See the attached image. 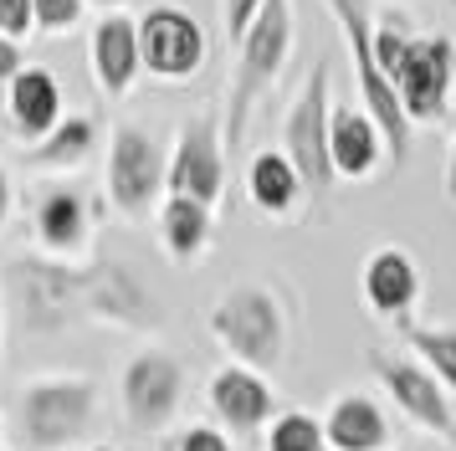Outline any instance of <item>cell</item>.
Instances as JSON below:
<instances>
[{
	"mask_svg": "<svg viewBox=\"0 0 456 451\" xmlns=\"http://www.w3.org/2000/svg\"><path fill=\"white\" fill-rule=\"evenodd\" d=\"M11 298H16V318L26 333H67L72 324L87 318H108V324H154V298L149 287L118 262H93V266H57L21 257L5 272Z\"/></svg>",
	"mask_w": 456,
	"mask_h": 451,
	"instance_id": "cell-1",
	"label": "cell"
},
{
	"mask_svg": "<svg viewBox=\"0 0 456 451\" xmlns=\"http://www.w3.org/2000/svg\"><path fill=\"white\" fill-rule=\"evenodd\" d=\"M288 41H292V5L288 0H262V11H256V20L247 26V37L236 41V82H231V113H226V144L231 149H241L251 102L262 98L267 82L282 72Z\"/></svg>",
	"mask_w": 456,
	"mask_h": 451,
	"instance_id": "cell-2",
	"label": "cell"
},
{
	"mask_svg": "<svg viewBox=\"0 0 456 451\" xmlns=\"http://www.w3.org/2000/svg\"><path fill=\"white\" fill-rule=\"evenodd\" d=\"M210 333L221 339L236 365L247 369H277L282 365V348H288V324H282V308L267 287H231L221 303L210 308Z\"/></svg>",
	"mask_w": 456,
	"mask_h": 451,
	"instance_id": "cell-3",
	"label": "cell"
},
{
	"mask_svg": "<svg viewBox=\"0 0 456 451\" xmlns=\"http://www.w3.org/2000/svg\"><path fill=\"white\" fill-rule=\"evenodd\" d=\"M329 5L338 16V26L349 31V57H354V72H359V87H364V108H370V119L379 123V134L390 144V160L405 164V154H411V123H405L400 93L390 87V78L374 62V26L364 16V0H329Z\"/></svg>",
	"mask_w": 456,
	"mask_h": 451,
	"instance_id": "cell-4",
	"label": "cell"
},
{
	"mask_svg": "<svg viewBox=\"0 0 456 451\" xmlns=\"http://www.w3.org/2000/svg\"><path fill=\"white\" fill-rule=\"evenodd\" d=\"M329 62L313 67L303 98L292 102L288 113V128H282V144H288V160L297 169V180L308 190L313 201H323L333 190V154H329Z\"/></svg>",
	"mask_w": 456,
	"mask_h": 451,
	"instance_id": "cell-5",
	"label": "cell"
},
{
	"mask_svg": "<svg viewBox=\"0 0 456 451\" xmlns=\"http://www.w3.org/2000/svg\"><path fill=\"white\" fill-rule=\"evenodd\" d=\"M98 410V390L87 380H42L21 395V426L26 441L42 451H62L72 447Z\"/></svg>",
	"mask_w": 456,
	"mask_h": 451,
	"instance_id": "cell-6",
	"label": "cell"
},
{
	"mask_svg": "<svg viewBox=\"0 0 456 451\" xmlns=\"http://www.w3.org/2000/svg\"><path fill=\"white\" fill-rule=\"evenodd\" d=\"M452 67L456 52L446 37H411L405 52H400V67L390 72L395 93L405 102V119L431 123L441 108H446V93H452Z\"/></svg>",
	"mask_w": 456,
	"mask_h": 451,
	"instance_id": "cell-7",
	"label": "cell"
},
{
	"mask_svg": "<svg viewBox=\"0 0 456 451\" xmlns=\"http://www.w3.org/2000/svg\"><path fill=\"white\" fill-rule=\"evenodd\" d=\"M185 400V369L165 348H144L124 365V410L139 430H165Z\"/></svg>",
	"mask_w": 456,
	"mask_h": 451,
	"instance_id": "cell-8",
	"label": "cell"
},
{
	"mask_svg": "<svg viewBox=\"0 0 456 451\" xmlns=\"http://www.w3.org/2000/svg\"><path fill=\"white\" fill-rule=\"evenodd\" d=\"M165 154H159V144L149 139L144 128H118L113 134V149H108V195L113 205L124 210V216H144L154 195H159V184H165Z\"/></svg>",
	"mask_w": 456,
	"mask_h": 451,
	"instance_id": "cell-9",
	"label": "cell"
},
{
	"mask_svg": "<svg viewBox=\"0 0 456 451\" xmlns=\"http://www.w3.org/2000/svg\"><path fill=\"white\" fill-rule=\"evenodd\" d=\"M370 369L379 374V385L390 390V400L405 415H411L415 426L426 430H441V436H452L456 430V415H452V400H446V385L436 380L426 365H411V359H395L385 348H374L370 354Z\"/></svg>",
	"mask_w": 456,
	"mask_h": 451,
	"instance_id": "cell-10",
	"label": "cell"
},
{
	"mask_svg": "<svg viewBox=\"0 0 456 451\" xmlns=\"http://www.w3.org/2000/svg\"><path fill=\"white\" fill-rule=\"evenodd\" d=\"M139 57L149 72L159 78H190L200 62H206V37H200V20L185 16L180 5H154L139 20Z\"/></svg>",
	"mask_w": 456,
	"mask_h": 451,
	"instance_id": "cell-11",
	"label": "cell"
},
{
	"mask_svg": "<svg viewBox=\"0 0 456 451\" xmlns=\"http://www.w3.org/2000/svg\"><path fill=\"white\" fill-rule=\"evenodd\" d=\"M169 195H190L200 205H216L221 184H226V164H221V139L210 123H190L180 134V149H175V164H169Z\"/></svg>",
	"mask_w": 456,
	"mask_h": 451,
	"instance_id": "cell-12",
	"label": "cell"
},
{
	"mask_svg": "<svg viewBox=\"0 0 456 451\" xmlns=\"http://www.w3.org/2000/svg\"><path fill=\"white\" fill-rule=\"evenodd\" d=\"M210 406H216V415H221L231 430H256L272 415V390L262 385L256 369L231 365V369L216 374V385H210Z\"/></svg>",
	"mask_w": 456,
	"mask_h": 451,
	"instance_id": "cell-13",
	"label": "cell"
},
{
	"mask_svg": "<svg viewBox=\"0 0 456 451\" xmlns=\"http://www.w3.org/2000/svg\"><path fill=\"white\" fill-rule=\"evenodd\" d=\"M323 436L333 451H379L390 441V421L370 395H338L323 415Z\"/></svg>",
	"mask_w": 456,
	"mask_h": 451,
	"instance_id": "cell-14",
	"label": "cell"
},
{
	"mask_svg": "<svg viewBox=\"0 0 456 451\" xmlns=\"http://www.w3.org/2000/svg\"><path fill=\"white\" fill-rule=\"evenodd\" d=\"M379 123L370 113H354V108H333L329 119V154H333V175L344 180H364L379 160Z\"/></svg>",
	"mask_w": 456,
	"mask_h": 451,
	"instance_id": "cell-15",
	"label": "cell"
},
{
	"mask_svg": "<svg viewBox=\"0 0 456 451\" xmlns=\"http://www.w3.org/2000/svg\"><path fill=\"white\" fill-rule=\"evenodd\" d=\"M415 292H420V277H415V262L405 251H374L370 266H364V298H370L374 313H385V318H405L415 303Z\"/></svg>",
	"mask_w": 456,
	"mask_h": 451,
	"instance_id": "cell-16",
	"label": "cell"
},
{
	"mask_svg": "<svg viewBox=\"0 0 456 451\" xmlns=\"http://www.w3.org/2000/svg\"><path fill=\"white\" fill-rule=\"evenodd\" d=\"M11 113H16V128L26 139H46L62 123V87H57V78L46 67L16 72L11 78Z\"/></svg>",
	"mask_w": 456,
	"mask_h": 451,
	"instance_id": "cell-17",
	"label": "cell"
},
{
	"mask_svg": "<svg viewBox=\"0 0 456 451\" xmlns=\"http://www.w3.org/2000/svg\"><path fill=\"white\" fill-rule=\"evenodd\" d=\"M93 62H98V82L108 93H128V82L139 72V26L124 16H108L98 26V41H93Z\"/></svg>",
	"mask_w": 456,
	"mask_h": 451,
	"instance_id": "cell-18",
	"label": "cell"
},
{
	"mask_svg": "<svg viewBox=\"0 0 456 451\" xmlns=\"http://www.w3.org/2000/svg\"><path fill=\"white\" fill-rule=\"evenodd\" d=\"M247 190L267 216H288L292 205H297V195H303V180H297L288 154H256L251 175H247Z\"/></svg>",
	"mask_w": 456,
	"mask_h": 451,
	"instance_id": "cell-19",
	"label": "cell"
},
{
	"mask_svg": "<svg viewBox=\"0 0 456 451\" xmlns=\"http://www.w3.org/2000/svg\"><path fill=\"white\" fill-rule=\"evenodd\" d=\"M159 231H165V246L185 262V257H195L210 236V205L190 201V195H169L165 210H159Z\"/></svg>",
	"mask_w": 456,
	"mask_h": 451,
	"instance_id": "cell-20",
	"label": "cell"
},
{
	"mask_svg": "<svg viewBox=\"0 0 456 451\" xmlns=\"http://www.w3.org/2000/svg\"><path fill=\"white\" fill-rule=\"evenodd\" d=\"M37 231H42V242L52 246V251H72L87 231L83 201H77L72 190H52L42 201V210H37Z\"/></svg>",
	"mask_w": 456,
	"mask_h": 451,
	"instance_id": "cell-21",
	"label": "cell"
},
{
	"mask_svg": "<svg viewBox=\"0 0 456 451\" xmlns=\"http://www.w3.org/2000/svg\"><path fill=\"white\" fill-rule=\"evenodd\" d=\"M400 339L420 354V365L431 369L446 390H456V328H431L415 324V318H400Z\"/></svg>",
	"mask_w": 456,
	"mask_h": 451,
	"instance_id": "cell-22",
	"label": "cell"
},
{
	"mask_svg": "<svg viewBox=\"0 0 456 451\" xmlns=\"http://www.w3.org/2000/svg\"><path fill=\"white\" fill-rule=\"evenodd\" d=\"M87 149H93V119H67V123H57V128L42 139L37 160H42V164H77Z\"/></svg>",
	"mask_w": 456,
	"mask_h": 451,
	"instance_id": "cell-23",
	"label": "cell"
},
{
	"mask_svg": "<svg viewBox=\"0 0 456 451\" xmlns=\"http://www.w3.org/2000/svg\"><path fill=\"white\" fill-rule=\"evenodd\" d=\"M267 451H329V436H323V426H318L313 415H303V410H288V415L272 426Z\"/></svg>",
	"mask_w": 456,
	"mask_h": 451,
	"instance_id": "cell-24",
	"label": "cell"
},
{
	"mask_svg": "<svg viewBox=\"0 0 456 451\" xmlns=\"http://www.w3.org/2000/svg\"><path fill=\"white\" fill-rule=\"evenodd\" d=\"M31 11H37V26L62 31V26H72V20L83 16V0H31Z\"/></svg>",
	"mask_w": 456,
	"mask_h": 451,
	"instance_id": "cell-25",
	"label": "cell"
},
{
	"mask_svg": "<svg viewBox=\"0 0 456 451\" xmlns=\"http://www.w3.org/2000/svg\"><path fill=\"white\" fill-rule=\"evenodd\" d=\"M31 20H37L31 0H0V31H5V37H26Z\"/></svg>",
	"mask_w": 456,
	"mask_h": 451,
	"instance_id": "cell-26",
	"label": "cell"
},
{
	"mask_svg": "<svg viewBox=\"0 0 456 451\" xmlns=\"http://www.w3.org/2000/svg\"><path fill=\"white\" fill-rule=\"evenodd\" d=\"M180 451H231V441L216 426H190L180 436Z\"/></svg>",
	"mask_w": 456,
	"mask_h": 451,
	"instance_id": "cell-27",
	"label": "cell"
},
{
	"mask_svg": "<svg viewBox=\"0 0 456 451\" xmlns=\"http://www.w3.org/2000/svg\"><path fill=\"white\" fill-rule=\"evenodd\" d=\"M256 11H262V0H226V26H231V41L247 37V26L256 20Z\"/></svg>",
	"mask_w": 456,
	"mask_h": 451,
	"instance_id": "cell-28",
	"label": "cell"
},
{
	"mask_svg": "<svg viewBox=\"0 0 456 451\" xmlns=\"http://www.w3.org/2000/svg\"><path fill=\"white\" fill-rule=\"evenodd\" d=\"M16 72H21V52H16V41L0 31V82H11Z\"/></svg>",
	"mask_w": 456,
	"mask_h": 451,
	"instance_id": "cell-29",
	"label": "cell"
},
{
	"mask_svg": "<svg viewBox=\"0 0 456 451\" xmlns=\"http://www.w3.org/2000/svg\"><path fill=\"white\" fill-rule=\"evenodd\" d=\"M446 195L456 201V144H452V160H446Z\"/></svg>",
	"mask_w": 456,
	"mask_h": 451,
	"instance_id": "cell-30",
	"label": "cell"
},
{
	"mask_svg": "<svg viewBox=\"0 0 456 451\" xmlns=\"http://www.w3.org/2000/svg\"><path fill=\"white\" fill-rule=\"evenodd\" d=\"M5 216H11V184H5V175H0V226H5Z\"/></svg>",
	"mask_w": 456,
	"mask_h": 451,
	"instance_id": "cell-31",
	"label": "cell"
},
{
	"mask_svg": "<svg viewBox=\"0 0 456 451\" xmlns=\"http://www.w3.org/2000/svg\"><path fill=\"white\" fill-rule=\"evenodd\" d=\"M93 451H113V447H93Z\"/></svg>",
	"mask_w": 456,
	"mask_h": 451,
	"instance_id": "cell-32",
	"label": "cell"
},
{
	"mask_svg": "<svg viewBox=\"0 0 456 451\" xmlns=\"http://www.w3.org/2000/svg\"><path fill=\"white\" fill-rule=\"evenodd\" d=\"M103 5H113V0H103Z\"/></svg>",
	"mask_w": 456,
	"mask_h": 451,
	"instance_id": "cell-33",
	"label": "cell"
},
{
	"mask_svg": "<svg viewBox=\"0 0 456 451\" xmlns=\"http://www.w3.org/2000/svg\"><path fill=\"white\" fill-rule=\"evenodd\" d=\"M0 436H5V430H0Z\"/></svg>",
	"mask_w": 456,
	"mask_h": 451,
	"instance_id": "cell-34",
	"label": "cell"
},
{
	"mask_svg": "<svg viewBox=\"0 0 456 451\" xmlns=\"http://www.w3.org/2000/svg\"><path fill=\"white\" fill-rule=\"evenodd\" d=\"M452 5H456V0H452Z\"/></svg>",
	"mask_w": 456,
	"mask_h": 451,
	"instance_id": "cell-35",
	"label": "cell"
}]
</instances>
